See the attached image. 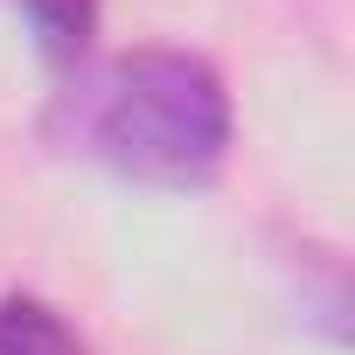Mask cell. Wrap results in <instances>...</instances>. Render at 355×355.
Segmentation results:
<instances>
[{"instance_id": "6da1fadb", "label": "cell", "mask_w": 355, "mask_h": 355, "mask_svg": "<svg viewBox=\"0 0 355 355\" xmlns=\"http://www.w3.org/2000/svg\"><path fill=\"white\" fill-rule=\"evenodd\" d=\"M70 139L146 189H209L230 160V84L196 49H132L63 91Z\"/></svg>"}, {"instance_id": "7a4b0ae2", "label": "cell", "mask_w": 355, "mask_h": 355, "mask_svg": "<svg viewBox=\"0 0 355 355\" xmlns=\"http://www.w3.org/2000/svg\"><path fill=\"white\" fill-rule=\"evenodd\" d=\"M8 8H21L49 70H84V56L98 42V0H8Z\"/></svg>"}, {"instance_id": "3957f363", "label": "cell", "mask_w": 355, "mask_h": 355, "mask_svg": "<svg viewBox=\"0 0 355 355\" xmlns=\"http://www.w3.org/2000/svg\"><path fill=\"white\" fill-rule=\"evenodd\" d=\"M0 355H91V341L42 293H0Z\"/></svg>"}]
</instances>
